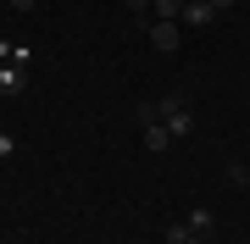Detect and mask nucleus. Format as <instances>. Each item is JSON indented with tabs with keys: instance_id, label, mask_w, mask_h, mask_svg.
I'll return each instance as SVG.
<instances>
[{
	"instance_id": "4",
	"label": "nucleus",
	"mask_w": 250,
	"mask_h": 244,
	"mask_svg": "<svg viewBox=\"0 0 250 244\" xmlns=\"http://www.w3.org/2000/svg\"><path fill=\"white\" fill-rule=\"evenodd\" d=\"M211 22H217V11L206 6V0L200 6H184V17H178V28H211Z\"/></svg>"
},
{
	"instance_id": "6",
	"label": "nucleus",
	"mask_w": 250,
	"mask_h": 244,
	"mask_svg": "<svg viewBox=\"0 0 250 244\" xmlns=\"http://www.w3.org/2000/svg\"><path fill=\"white\" fill-rule=\"evenodd\" d=\"M167 145H172V133H167V128H161V122H145V150H156V155H161Z\"/></svg>"
},
{
	"instance_id": "13",
	"label": "nucleus",
	"mask_w": 250,
	"mask_h": 244,
	"mask_svg": "<svg viewBox=\"0 0 250 244\" xmlns=\"http://www.w3.org/2000/svg\"><path fill=\"white\" fill-rule=\"evenodd\" d=\"M184 6H200V0H184Z\"/></svg>"
},
{
	"instance_id": "12",
	"label": "nucleus",
	"mask_w": 250,
	"mask_h": 244,
	"mask_svg": "<svg viewBox=\"0 0 250 244\" xmlns=\"http://www.w3.org/2000/svg\"><path fill=\"white\" fill-rule=\"evenodd\" d=\"M189 244H206V239H200V233H189Z\"/></svg>"
},
{
	"instance_id": "1",
	"label": "nucleus",
	"mask_w": 250,
	"mask_h": 244,
	"mask_svg": "<svg viewBox=\"0 0 250 244\" xmlns=\"http://www.w3.org/2000/svg\"><path fill=\"white\" fill-rule=\"evenodd\" d=\"M156 122L167 128L172 139H189V133H195V111H189V100L178 89H167V94L156 100Z\"/></svg>"
},
{
	"instance_id": "9",
	"label": "nucleus",
	"mask_w": 250,
	"mask_h": 244,
	"mask_svg": "<svg viewBox=\"0 0 250 244\" xmlns=\"http://www.w3.org/2000/svg\"><path fill=\"white\" fill-rule=\"evenodd\" d=\"M206 6H211V11H217V17H228V11H233V6H239V0H206Z\"/></svg>"
},
{
	"instance_id": "5",
	"label": "nucleus",
	"mask_w": 250,
	"mask_h": 244,
	"mask_svg": "<svg viewBox=\"0 0 250 244\" xmlns=\"http://www.w3.org/2000/svg\"><path fill=\"white\" fill-rule=\"evenodd\" d=\"M150 17L156 22H178L184 17V0H150Z\"/></svg>"
},
{
	"instance_id": "2",
	"label": "nucleus",
	"mask_w": 250,
	"mask_h": 244,
	"mask_svg": "<svg viewBox=\"0 0 250 244\" xmlns=\"http://www.w3.org/2000/svg\"><path fill=\"white\" fill-rule=\"evenodd\" d=\"M145 34H150V45H156L161 56H172V50H178V39H184V28H178V22H156V17H150V28H145Z\"/></svg>"
},
{
	"instance_id": "14",
	"label": "nucleus",
	"mask_w": 250,
	"mask_h": 244,
	"mask_svg": "<svg viewBox=\"0 0 250 244\" xmlns=\"http://www.w3.org/2000/svg\"><path fill=\"white\" fill-rule=\"evenodd\" d=\"M245 189H250V183H245Z\"/></svg>"
},
{
	"instance_id": "8",
	"label": "nucleus",
	"mask_w": 250,
	"mask_h": 244,
	"mask_svg": "<svg viewBox=\"0 0 250 244\" xmlns=\"http://www.w3.org/2000/svg\"><path fill=\"white\" fill-rule=\"evenodd\" d=\"M167 244H189V222H172L167 227Z\"/></svg>"
},
{
	"instance_id": "11",
	"label": "nucleus",
	"mask_w": 250,
	"mask_h": 244,
	"mask_svg": "<svg viewBox=\"0 0 250 244\" xmlns=\"http://www.w3.org/2000/svg\"><path fill=\"white\" fill-rule=\"evenodd\" d=\"M6 6H11V11H34V0H6Z\"/></svg>"
},
{
	"instance_id": "10",
	"label": "nucleus",
	"mask_w": 250,
	"mask_h": 244,
	"mask_svg": "<svg viewBox=\"0 0 250 244\" xmlns=\"http://www.w3.org/2000/svg\"><path fill=\"white\" fill-rule=\"evenodd\" d=\"M123 6H128V11H139V17H145V11H150V0H123Z\"/></svg>"
},
{
	"instance_id": "3",
	"label": "nucleus",
	"mask_w": 250,
	"mask_h": 244,
	"mask_svg": "<svg viewBox=\"0 0 250 244\" xmlns=\"http://www.w3.org/2000/svg\"><path fill=\"white\" fill-rule=\"evenodd\" d=\"M22 78H28V67L0 61V94H22Z\"/></svg>"
},
{
	"instance_id": "7",
	"label": "nucleus",
	"mask_w": 250,
	"mask_h": 244,
	"mask_svg": "<svg viewBox=\"0 0 250 244\" xmlns=\"http://www.w3.org/2000/svg\"><path fill=\"white\" fill-rule=\"evenodd\" d=\"M211 227H217V217H211V211H189V233H211Z\"/></svg>"
}]
</instances>
